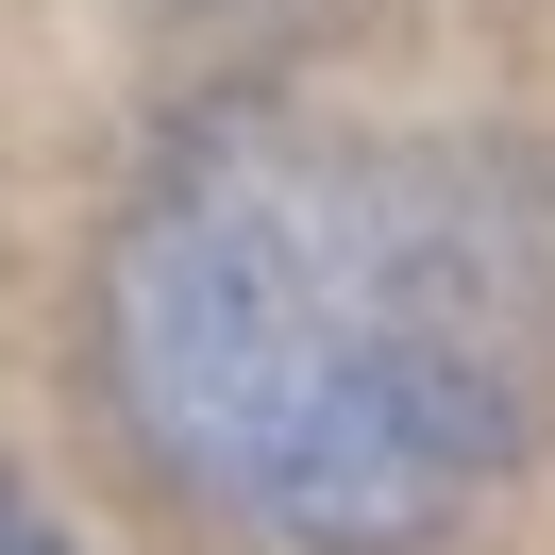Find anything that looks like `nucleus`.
<instances>
[{
  "label": "nucleus",
  "instance_id": "f257e3e1",
  "mask_svg": "<svg viewBox=\"0 0 555 555\" xmlns=\"http://www.w3.org/2000/svg\"><path fill=\"white\" fill-rule=\"evenodd\" d=\"M555 371V253L505 169L320 118H203L102 253V387L253 539H438Z\"/></svg>",
  "mask_w": 555,
  "mask_h": 555
},
{
  "label": "nucleus",
  "instance_id": "f03ea898",
  "mask_svg": "<svg viewBox=\"0 0 555 555\" xmlns=\"http://www.w3.org/2000/svg\"><path fill=\"white\" fill-rule=\"evenodd\" d=\"M0 555H85V539H68V521H51V505H35L17 472H0Z\"/></svg>",
  "mask_w": 555,
  "mask_h": 555
}]
</instances>
